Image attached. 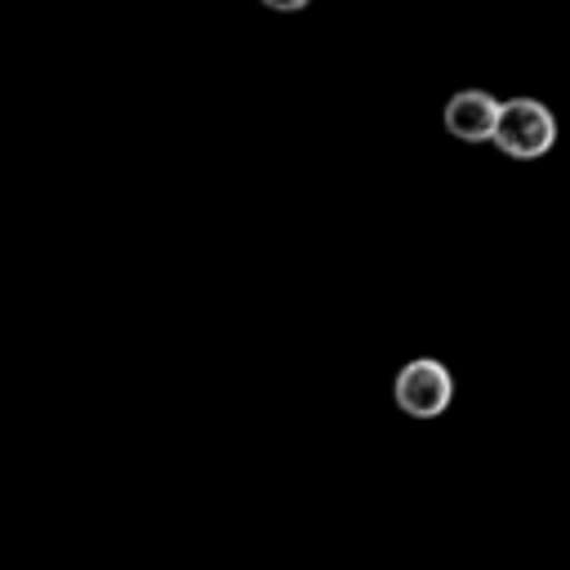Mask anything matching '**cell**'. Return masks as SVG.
<instances>
[{
  "mask_svg": "<svg viewBox=\"0 0 570 570\" xmlns=\"http://www.w3.org/2000/svg\"><path fill=\"white\" fill-rule=\"evenodd\" d=\"M490 142L512 160H539L557 142V116L539 98H508V102H499Z\"/></svg>",
  "mask_w": 570,
  "mask_h": 570,
  "instance_id": "cell-1",
  "label": "cell"
},
{
  "mask_svg": "<svg viewBox=\"0 0 570 570\" xmlns=\"http://www.w3.org/2000/svg\"><path fill=\"white\" fill-rule=\"evenodd\" d=\"M392 401L410 419H436L454 401V374L436 356H414L392 379Z\"/></svg>",
  "mask_w": 570,
  "mask_h": 570,
  "instance_id": "cell-2",
  "label": "cell"
},
{
  "mask_svg": "<svg viewBox=\"0 0 570 570\" xmlns=\"http://www.w3.org/2000/svg\"><path fill=\"white\" fill-rule=\"evenodd\" d=\"M494 116H499V98L485 89H459L445 102V134L459 142H490L494 134Z\"/></svg>",
  "mask_w": 570,
  "mask_h": 570,
  "instance_id": "cell-3",
  "label": "cell"
}]
</instances>
